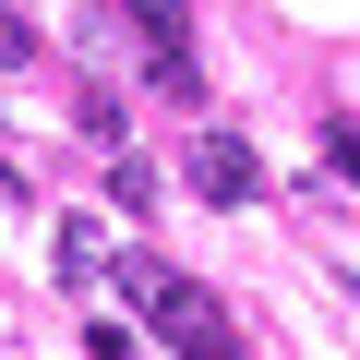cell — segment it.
Returning a JSON list of instances; mask_svg holds the SVG:
<instances>
[{
    "label": "cell",
    "instance_id": "4",
    "mask_svg": "<svg viewBox=\"0 0 360 360\" xmlns=\"http://www.w3.org/2000/svg\"><path fill=\"white\" fill-rule=\"evenodd\" d=\"M96 264H108V252H96V229H60V288H84Z\"/></svg>",
    "mask_w": 360,
    "mask_h": 360
},
{
    "label": "cell",
    "instance_id": "1",
    "mask_svg": "<svg viewBox=\"0 0 360 360\" xmlns=\"http://www.w3.org/2000/svg\"><path fill=\"white\" fill-rule=\"evenodd\" d=\"M120 300H132L144 336L180 348V360H240V324H229V300H217L205 276H168L156 252H132V264H120Z\"/></svg>",
    "mask_w": 360,
    "mask_h": 360
},
{
    "label": "cell",
    "instance_id": "5",
    "mask_svg": "<svg viewBox=\"0 0 360 360\" xmlns=\"http://www.w3.org/2000/svg\"><path fill=\"white\" fill-rule=\"evenodd\" d=\"M13 193H25V180H13V168H0V205H13Z\"/></svg>",
    "mask_w": 360,
    "mask_h": 360
},
{
    "label": "cell",
    "instance_id": "2",
    "mask_svg": "<svg viewBox=\"0 0 360 360\" xmlns=\"http://www.w3.org/2000/svg\"><path fill=\"white\" fill-rule=\"evenodd\" d=\"M180 168H193V193H205V205H252V193H264V156H252L240 132H217V120L193 132V156H180Z\"/></svg>",
    "mask_w": 360,
    "mask_h": 360
},
{
    "label": "cell",
    "instance_id": "3",
    "mask_svg": "<svg viewBox=\"0 0 360 360\" xmlns=\"http://www.w3.org/2000/svg\"><path fill=\"white\" fill-rule=\"evenodd\" d=\"M120 13L144 25V60H156V49H180V25H193V13H180V0H120Z\"/></svg>",
    "mask_w": 360,
    "mask_h": 360
}]
</instances>
